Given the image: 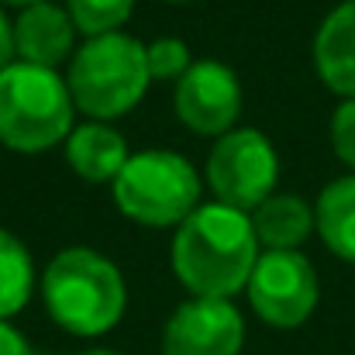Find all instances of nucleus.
I'll return each instance as SVG.
<instances>
[{"instance_id": "1", "label": "nucleus", "mask_w": 355, "mask_h": 355, "mask_svg": "<svg viewBox=\"0 0 355 355\" xmlns=\"http://www.w3.org/2000/svg\"><path fill=\"white\" fill-rule=\"evenodd\" d=\"M262 245L252 214L228 204H200L173 235V272L193 297L232 300L245 290Z\"/></svg>"}, {"instance_id": "2", "label": "nucleus", "mask_w": 355, "mask_h": 355, "mask_svg": "<svg viewBox=\"0 0 355 355\" xmlns=\"http://www.w3.org/2000/svg\"><path fill=\"white\" fill-rule=\"evenodd\" d=\"M42 300L49 318L80 338L107 335L128 307L121 269L97 248H62L42 272Z\"/></svg>"}, {"instance_id": "3", "label": "nucleus", "mask_w": 355, "mask_h": 355, "mask_svg": "<svg viewBox=\"0 0 355 355\" xmlns=\"http://www.w3.org/2000/svg\"><path fill=\"white\" fill-rule=\"evenodd\" d=\"M145 45L124 31L87 38L66 69V87L76 111L90 121H118L131 114L148 90Z\"/></svg>"}, {"instance_id": "4", "label": "nucleus", "mask_w": 355, "mask_h": 355, "mask_svg": "<svg viewBox=\"0 0 355 355\" xmlns=\"http://www.w3.org/2000/svg\"><path fill=\"white\" fill-rule=\"evenodd\" d=\"M73 94L59 69H42L14 59L0 69V141L10 152L38 155L55 148L73 131Z\"/></svg>"}, {"instance_id": "5", "label": "nucleus", "mask_w": 355, "mask_h": 355, "mask_svg": "<svg viewBox=\"0 0 355 355\" xmlns=\"http://www.w3.org/2000/svg\"><path fill=\"white\" fill-rule=\"evenodd\" d=\"M114 204L141 228H180L200 207V176L187 155L148 148L124 162L114 180Z\"/></svg>"}, {"instance_id": "6", "label": "nucleus", "mask_w": 355, "mask_h": 355, "mask_svg": "<svg viewBox=\"0 0 355 355\" xmlns=\"http://www.w3.org/2000/svg\"><path fill=\"white\" fill-rule=\"evenodd\" d=\"M207 183L218 204L252 214L279 183V155L272 141L255 128H235L221 135L207 155Z\"/></svg>"}, {"instance_id": "7", "label": "nucleus", "mask_w": 355, "mask_h": 355, "mask_svg": "<svg viewBox=\"0 0 355 355\" xmlns=\"http://www.w3.org/2000/svg\"><path fill=\"white\" fill-rule=\"evenodd\" d=\"M245 297L269 328H300L321 300L318 269L304 252H262Z\"/></svg>"}, {"instance_id": "8", "label": "nucleus", "mask_w": 355, "mask_h": 355, "mask_svg": "<svg viewBox=\"0 0 355 355\" xmlns=\"http://www.w3.org/2000/svg\"><path fill=\"white\" fill-rule=\"evenodd\" d=\"M176 118L190 131L221 138L235 131V121L241 114V83L235 69L218 59H197L173 90Z\"/></svg>"}, {"instance_id": "9", "label": "nucleus", "mask_w": 355, "mask_h": 355, "mask_svg": "<svg viewBox=\"0 0 355 355\" xmlns=\"http://www.w3.org/2000/svg\"><path fill=\"white\" fill-rule=\"evenodd\" d=\"M245 345V318L232 300L190 297L162 328V355H238Z\"/></svg>"}, {"instance_id": "10", "label": "nucleus", "mask_w": 355, "mask_h": 355, "mask_svg": "<svg viewBox=\"0 0 355 355\" xmlns=\"http://www.w3.org/2000/svg\"><path fill=\"white\" fill-rule=\"evenodd\" d=\"M73 52H76V24L66 7L52 0L21 7L14 21V55L21 62L59 69V66H69Z\"/></svg>"}, {"instance_id": "11", "label": "nucleus", "mask_w": 355, "mask_h": 355, "mask_svg": "<svg viewBox=\"0 0 355 355\" xmlns=\"http://www.w3.org/2000/svg\"><path fill=\"white\" fill-rule=\"evenodd\" d=\"M314 66L321 83L342 101H355V0H342L314 35Z\"/></svg>"}, {"instance_id": "12", "label": "nucleus", "mask_w": 355, "mask_h": 355, "mask_svg": "<svg viewBox=\"0 0 355 355\" xmlns=\"http://www.w3.org/2000/svg\"><path fill=\"white\" fill-rule=\"evenodd\" d=\"M62 145H66L69 169L87 183H114L124 162L131 159L124 135L111 128V121H87L73 128Z\"/></svg>"}, {"instance_id": "13", "label": "nucleus", "mask_w": 355, "mask_h": 355, "mask_svg": "<svg viewBox=\"0 0 355 355\" xmlns=\"http://www.w3.org/2000/svg\"><path fill=\"white\" fill-rule=\"evenodd\" d=\"M252 228L262 252H300V245L318 232L314 207L297 193H272L252 211Z\"/></svg>"}, {"instance_id": "14", "label": "nucleus", "mask_w": 355, "mask_h": 355, "mask_svg": "<svg viewBox=\"0 0 355 355\" xmlns=\"http://www.w3.org/2000/svg\"><path fill=\"white\" fill-rule=\"evenodd\" d=\"M318 235L342 262L355 266V173L331 180L314 204Z\"/></svg>"}, {"instance_id": "15", "label": "nucleus", "mask_w": 355, "mask_h": 355, "mask_svg": "<svg viewBox=\"0 0 355 355\" xmlns=\"http://www.w3.org/2000/svg\"><path fill=\"white\" fill-rule=\"evenodd\" d=\"M35 259L21 238L0 228V321H10L35 290Z\"/></svg>"}, {"instance_id": "16", "label": "nucleus", "mask_w": 355, "mask_h": 355, "mask_svg": "<svg viewBox=\"0 0 355 355\" xmlns=\"http://www.w3.org/2000/svg\"><path fill=\"white\" fill-rule=\"evenodd\" d=\"M66 10L76 31H83L87 38H97V35H111L124 28V21L135 10V0H66Z\"/></svg>"}, {"instance_id": "17", "label": "nucleus", "mask_w": 355, "mask_h": 355, "mask_svg": "<svg viewBox=\"0 0 355 355\" xmlns=\"http://www.w3.org/2000/svg\"><path fill=\"white\" fill-rule=\"evenodd\" d=\"M145 62L152 80H180L197 59L190 55L183 38H155L152 45H145Z\"/></svg>"}, {"instance_id": "18", "label": "nucleus", "mask_w": 355, "mask_h": 355, "mask_svg": "<svg viewBox=\"0 0 355 355\" xmlns=\"http://www.w3.org/2000/svg\"><path fill=\"white\" fill-rule=\"evenodd\" d=\"M331 148L355 173V101H342L331 114Z\"/></svg>"}, {"instance_id": "19", "label": "nucleus", "mask_w": 355, "mask_h": 355, "mask_svg": "<svg viewBox=\"0 0 355 355\" xmlns=\"http://www.w3.org/2000/svg\"><path fill=\"white\" fill-rule=\"evenodd\" d=\"M0 355H38V352L28 345V338L10 321H0Z\"/></svg>"}, {"instance_id": "20", "label": "nucleus", "mask_w": 355, "mask_h": 355, "mask_svg": "<svg viewBox=\"0 0 355 355\" xmlns=\"http://www.w3.org/2000/svg\"><path fill=\"white\" fill-rule=\"evenodd\" d=\"M17 55H14V21L3 14V7H0V69H7L10 62H14Z\"/></svg>"}, {"instance_id": "21", "label": "nucleus", "mask_w": 355, "mask_h": 355, "mask_svg": "<svg viewBox=\"0 0 355 355\" xmlns=\"http://www.w3.org/2000/svg\"><path fill=\"white\" fill-rule=\"evenodd\" d=\"M0 3H10V7H31V3H42V0H0Z\"/></svg>"}, {"instance_id": "22", "label": "nucleus", "mask_w": 355, "mask_h": 355, "mask_svg": "<svg viewBox=\"0 0 355 355\" xmlns=\"http://www.w3.org/2000/svg\"><path fill=\"white\" fill-rule=\"evenodd\" d=\"M76 355H118V352H111V349H87V352H76Z\"/></svg>"}, {"instance_id": "23", "label": "nucleus", "mask_w": 355, "mask_h": 355, "mask_svg": "<svg viewBox=\"0 0 355 355\" xmlns=\"http://www.w3.org/2000/svg\"><path fill=\"white\" fill-rule=\"evenodd\" d=\"M166 3H190V0H166Z\"/></svg>"}]
</instances>
